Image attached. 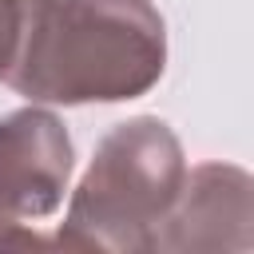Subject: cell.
<instances>
[{
	"instance_id": "5b68a950",
	"label": "cell",
	"mask_w": 254,
	"mask_h": 254,
	"mask_svg": "<svg viewBox=\"0 0 254 254\" xmlns=\"http://www.w3.org/2000/svg\"><path fill=\"white\" fill-rule=\"evenodd\" d=\"M24 20H28V0H0V79L8 75L12 60L20 52Z\"/></svg>"
},
{
	"instance_id": "3957f363",
	"label": "cell",
	"mask_w": 254,
	"mask_h": 254,
	"mask_svg": "<svg viewBox=\"0 0 254 254\" xmlns=\"http://www.w3.org/2000/svg\"><path fill=\"white\" fill-rule=\"evenodd\" d=\"M71 175V143L52 111L24 107L0 119V210L44 218L60 206Z\"/></svg>"
},
{
	"instance_id": "277c9868",
	"label": "cell",
	"mask_w": 254,
	"mask_h": 254,
	"mask_svg": "<svg viewBox=\"0 0 254 254\" xmlns=\"http://www.w3.org/2000/svg\"><path fill=\"white\" fill-rule=\"evenodd\" d=\"M155 230L151 250H218L250 246V175L222 163H202L183 179V190Z\"/></svg>"
},
{
	"instance_id": "8992f818",
	"label": "cell",
	"mask_w": 254,
	"mask_h": 254,
	"mask_svg": "<svg viewBox=\"0 0 254 254\" xmlns=\"http://www.w3.org/2000/svg\"><path fill=\"white\" fill-rule=\"evenodd\" d=\"M12 246H48V242H40L36 234H24L20 222L0 210V250H12Z\"/></svg>"
},
{
	"instance_id": "6da1fadb",
	"label": "cell",
	"mask_w": 254,
	"mask_h": 254,
	"mask_svg": "<svg viewBox=\"0 0 254 254\" xmlns=\"http://www.w3.org/2000/svg\"><path fill=\"white\" fill-rule=\"evenodd\" d=\"M163 64L167 28L151 0H28L4 83L40 103H119L151 91Z\"/></svg>"
},
{
	"instance_id": "7a4b0ae2",
	"label": "cell",
	"mask_w": 254,
	"mask_h": 254,
	"mask_svg": "<svg viewBox=\"0 0 254 254\" xmlns=\"http://www.w3.org/2000/svg\"><path fill=\"white\" fill-rule=\"evenodd\" d=\"M183 179V147L163 119L143 115L119 123L99 143L83 183L75 187L60 246L151 250V238L171 214Z\"/></svg>"
}]
</instances>
